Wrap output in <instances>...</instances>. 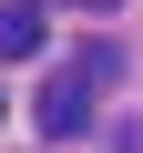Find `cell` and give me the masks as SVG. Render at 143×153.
Returning <instances> with one entry per match:
<instances>
[{"label":"cell","mask_w":143,"mask_h":153,"mask_svg":"<svg viewBox=\"0 0 143 153\" xmlns=\"http://www.w3.org/2000/svg\"><path fill=\"white\" fill-rule=\"evenodd\" d=\"M112 71H123V51H112V41H82V51L51 71V92H41V133H51V143L82 133V123H92V82H112Z\"/></svg>","instance_id":"cell-1"},{"label":"cell","mask_w":143,"mask_h":153,"mask_svg":"<svg viewBox=\"0 0 143 153\" xmlns=\"http://www.w3.org/2000/svg\"><path fill=\"white\" fill-rule=\"evenodd\" d=\"M41 10H0V61H41Z\"/></svg>","instance_id":"cell-2"},{"label":"cell","mask_w":143,"mask_h":153,"mask_svg":"<svg viewBox=\"0 0 143 153\" xmlns=\"http://www.w3.org/2000/svg\"><path fill=\"white\" fill-rule=\"evenodd\" d=\"M92 10H102V0H92Z\"/></svg>","instance_id":"cell-3"}]
</instances>
